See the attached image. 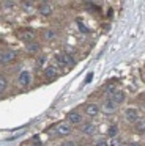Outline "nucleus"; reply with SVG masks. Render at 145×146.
Instances as JSON below:
<instances>
[{
  "instance_id": "f257e3e1",
  "label": "nucleus",
  "mask_w": 145,
  "mask_h": 146,
  "mask_svg": "<svg viewBox=\"0 0 145 146\" xmlns=\"http://www.w3.org/2000/svg\"><path fill=\"white\" fill-rule=\"evenodd\" d=\"M55 60L58 61L60 66H74L76 60L71 57L69 54H65V52H60V54L55 55Z\"/></svg>"
},
{
  "instance_id": "f03ea898",
  "label": "nucleus",
  "mask_w": 145,
  "mask_h": 146,
  "mask_svg": "<svg viewBox=\"0 0 145 146\" xmlns=\"http://www.w3.org/2000/svg\"><path fill=\"white\" fill-rule=\"evenodd\" d=\"M125 118L129 121V123H137L140 118H139V111H137V108H134V107H129V108H126L125 110Z\"/></svg>"
},
{
  "instance_id": "7ed1b4c3",
  "label": "nucleus",
  "mask_w": 145,
  "mask_h": 146,
  "mask_svg": "<svg viewBox=\"0 0 145 146\" xmlns=\"http://www.w3.org/2000/svg\"><path fill=\"white\" fill-rule=\"evenodd\" d=\"M71 124L69 123H60L58 126H57V129H55V132H57V135H60V137H66V135H69L71 133Z\"/></svg>"
},
{
  "instance_id": "20e7f679",
  "label": "nucleus",
  "mask_w": 145,
  "mask_h": 146,
  "mask_svg": "<svg viewBox=\"0 0 145 146\" xmlns=\"http://www.w3.org/2000/svg\"><path fill=\"white\" fill-rule=\"evenodd\" d=\"M16 58V54L13 50H5L0 52V64H8Z\"/></svg>"
},
{
  "instance_id": "39448f33",
  "label": "nucleus",
  "mask_w": 145,
  "mask_h": 146,
  "mask_svg": "<svg viewBox=\"0 0 145 146\" xmlns=\"http://www.w3.org/2000/svg\"><path fill=\"white\" fill-rule=\"evenodd\" d=\"M30 80H32V76H30L28 71H22V72L17 76V82H19L21 86H27L28 83H30Z\"/></svg>"
},
{
  "instance_id": "423d86ee",
  "label": "nucleus",
  "mask_w": 145,
  "mask_h": 146,
  "mask_svg": "<svg viewBox=\"0 0 145 146\" xmlns=\"http://www.w3.org/2000/svg\"><path fill=\"white\" fill-rule=\"evenodd\" d=\"M38 13L41 14V16H50L52 14V7H50L47 2H43V3H40V7H38Z\"/></svg>"
},
{
  "instance_id": "0eeeda50",
  "label": "nucleus",
  "mask_w": 145,
  "mask_h": 146,
  "mask_svg": "<svg viewBox=\"0 0 145 146\" xmlns=\"http://www.w3.org/2000/svg\"><path fill=\"white\" fill-rule=\"evenodd\" d=\"M110 101L113 102V104H122L123 101H125V93L123 91H112L110 93Z\"/></svg>"
},
{
  "instance_id": "6e6552de",
  "label": "nucleus",
  "mask_w": 145,
  "mask_h": 146,
  "mask_svg": "<svg viewBox=\"0 0 145 146\" xmlns=\"http://www.w3.org/2000/svg\"><path fill=\"white\" fill-rule=\"evenodd\" d=\"M68 123L71 124H81L82 123V115L79 113V111H71V113L68 115Z\"/></svg>"
},
{
  "instance_id": "1a4fd4ad",
  "label": "nucleus",
  "mask_w": 145,
  "mask_h": 146,
  "mask_svg": "<svg viewBox=\"0 0 145 146\" xmlns=\"http://www.w3.org/2000/svg\"><path fill=\"white\" fill-rule=\"evenodd\" d=\"M98 111H99V107H98L96 104H88L87 107H85V115H87V116H96Z\"/></svg>"
},
{
  "instance_id": "9d476101",
  "label": "nucleus",
  "mask_w": 145,
  "mask_h": 146,
  "mask_svg": "<svg viewBox=\"0 0 145 146\" xmlns=\"http://www.w3.org/2000/svg\"><path fill=\"white\" fill-rule=\"evenodd\" d=\"M57 76H58V71L54 66H47L46 69H44V77H46V79H55Z\"/></svg>"
},
{
  "instance_id": "9b49d317",
  "label": "nucleus",
  "mask_w": 145,
  "mask_h": 146,
  "mask_svg": "<svg viewBox=\"0 0 145 146\" xmlns=\"http://www.w3.org/2000/svg\"><path fill=\"white\" fill-rule=\"evenodd\" d=\"M115 108H117V105L113 104L110 99L103 104V111H104V113H113V111H115Z\"/></svg>"
},
{
  "instance_id": "f8f14e48",
  "label": "nucleus",
  "mask_w": 145,
  "mask_h": 146,
  "mask_svg": "<svg viewBox=\"0 0 145 146\" xmlns=\"http://www.w3.org/2000/svg\"><path fill=\"white\" fill-rule=\"evenodd\" d=\"M21 39L24 42H27V44H30V42H33V32H28V30H25V32H21Z\"/></svg>"
},
{
  "instance_id": "ddd939ff",
  "label": "nucleus",
  "mask_w": 145,
  "mask_h": 146,
  "mask_svg": "<svg viewBox=\"0 0 145 146\" xmlns=\"http://www.w3.org/2000/svg\"><path fill=\"white\" fill-rule=\"evenodd\" d=\"M82 133H85V135H91V133L95 132V124L93 123H84V126H82Z\"/></svg>"
},
{
  "instance_id": "4468645a",
  "label": "nucleus",
  "mask_w": 145,
  "mask_h": 146,
  "mask_svg": "<svg viewBox=\"0 0 145 146\" xmlns=\"http://www.w3.org/2000/svg\"><path fill=\"white\" fill-rule=\"evenodd\" d=\"M6 86H8V80H6V77L3 74H0V94L6 90Z\"/></svg>"
},
{
  "instance_id": "2eb2a0df",
  "label": "nucleus",
  "mask_w": 145,
  "mask_h": 146,
  "mask_svg": "<svg viewBox=\"0 0 145 146\" xmlns=\"http://www.w3.org/2000/svg\"><path fill=\"white\" fill-rule=\"evenodd\" d=\"M27 50L30 52V54H35V52L40 50V44H36V42H30V44L27 46Z\"/></svg>"
},
{
  "instance_id": "dca6fc26",
  "label": "nucleus",
  "mask_w": 145,
  "mask_h": 146,
  "mask_svg": "<svg viewBox=\"0 0 145 146\" xmlns=\"http://www.w3.org/2000/svg\"><path fill=\"white\" fill-rule=\"evenodd\" d=\"M107 133H109L110 138H115L117 133H118V127H117V126H110V127H109V130H107Z\"/></svg>"
},
{
  "instance_id": "f3484780",
  "label": "nucleus",
  "mask_w": 145,
  "mask_h": 146,
  "mask_svg": "<svg viewBox=\"0 0 145 146\" xmlns=\"http://www.w3.org/2000/svg\"><path fill=\"white\" fill-rule=\"evenodd\" d=\"M136 129H137L139 132H145V119H139L137 123H136Z\"/></svg>"
},
{
  "instance_id": "a211bd4d",
  "label": "nucleus",
  "mask_w": 145,
  "mask_h": 146,
  "mask_svg": "<svg viewBox=\"0 0 145 146\" xmlns=\"http://www.w3.org/2000/svg\"><path fill=\"white\" fill-rule=\"evenodd\" d=\"M109 146H122V143H120V140H118V138H110Z\"/></svg>"
},
{
  "instance_id": "6ab92c4d",
  "label": "nucleus",
  "mask_w": 145,
  "mask_h": 146,
  "mask_svg": "<svg viewBox=\"0 0 145 146\" xmlns=\"http://www.w3.org/2000/svg\"><path fill=\"white\" fill-rule=\"evenodd\" d=\"M54 36H55V33H54L52 30H47V32L44 33V38H46V39H52Z\"/></svg>"
},
{
  "instance_id": "aec40b11",
  "label": "nucleus",
  "mask_w": 145,
  "mask_h": 146,
  "mask_svg": "<svg viewBox=\"0 0 145 146\" xmlns=\"http://www.w3.org/2000/svg\"><path fill=\"white\" fill-rule=\"evenodd\" d=\"M95 146H109V141H106V140H98L95 143Z\"/></svg>"
},
{
  "instance_id": "412c9836",
  "label": "nucleus",
  "mask_w": 145,
  "mask_h": 146,
  "mask_svg": "<svg viewBox=\"0 0 145 146\" xmlns=\"http://www.w3.org/2000/svg\"><path fill=\"white\" fill-rule=\"evenodd\" d=\"M62 146H76V143L71 141V140H66V141L62 143Z\"/></svg>"
},
{
  "instance_id": "4be33fe9",
  "label": "nucleus",
  "mask_w": 145,
  "mask_h": 146,
  "mask_svg": "<svg viewBox=\"0 0 145 146\" xmlns=\"http://www.w3.org/2000/svg\"><path fill=\"white\" fill-rule=\"evenodd\" d=\"M77 24H79V30H81L82 33H87V32H88V30H87V27H85V25H82L81 22H77Z\"/></svg>"
},
{
  "instance_id": "5701e85b",
  "label": "nucleus",
  "mask_w": 145,
  "mask_h": 146,
  "mask_svg": "<svg viewBox=\"0 0 145 146\" xmlns=\"http://www.w3.org/2000/svg\"><path fill=\"white\" fill-rule=\"evenodd\" d=\"M123 146H139V143H136V141H128V143H125Z\"/></svg>"
},
{
  "instance_id": "b1692460",
  "label": "nucleus",
  "mask_w": 145,
  "mask_h": 146,
  "mask_svg": "<svg viewBox=\"0 0 145 146\" xmlns=\"http://www.w3.org/2000/svg\"><path fill=\"white\" fill-rule=\"evenodd\" d=\"M24 7L25 8H32V7H33V2H28V0H27V2H24Z\"/></svg>"
}]
</instances>
